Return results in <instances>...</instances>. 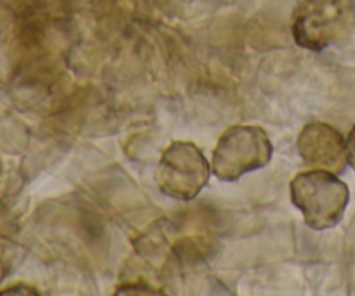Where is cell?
<instances>
[{"label":"cell","instance_id":"cell-3","mask_svg":"<svg viewBox=\"0 0 355 296\" xmlns=\"http://www.w3.org/2000/svg\"><path fill=\"white\" fill-rule=\"evenodd\" d=\"M274 145L258 125H234L227 129L213 152V173L221 182H237L248 173L268 166Z\"/></svg>","mask_w":355,"mask_h":296},{"label":"cell","instance_id":"cell-6","mask_svg":"<svg viewBox=\"0 0 355 296\" xmlns=\"http://www.w3.org/2000/svg\"><path fill=\"white\" fill-rule=\"evenodd\" d=\"M345 146H347V164H350L352 169L355 171V125L348 132V138L345 139Z\"/></svg>","mask_w":355,"mask_h":296},{"label":"cell","instance_id":"cell-7","mask_svg":"<svg viewBox=\"0 0 355 296\" xmlns=\"http://www.w3.org/2000/svg\"><path fill=\"white\" fill-rule=\"evenodd\" d=\"M0 295H39L37 289H33L32 286H26V284H15V286H9L8 289H2Z\"/></svg>","mask_w":355,"mask_h":296},{"label":"cell","instance_id":"cell-5","mask_svg":"<svg viewBox=\"0 0 355 296\" xmlns=\"http://www.w3.org/2000/svg\"><path fill=\"white\" fill-rule=\"evenodd\" d=\"M298 154L306 166L313 169L340 175L347 168V146L338 129L326 122H310L298 136Z\"/></svg>","mask_w":355,"mask_h":296},{"label":"cell","instance_id":"cell-2","mask_svg":"<svg viewBox=\"0 0 355 296\" xmlns=\"http://www.w3.org/2000/svg\"><path fill=\"white\" fill-rule=\"evenodd\" d=\"M291 202L303 214L305 225L312 230L336 227L347 211V183L326 169H310L298 173L289 185Z\"/></svg>","mask_w":355,"mask_h":296},{"label":"cell","instance_id":"cell-1","mask_svg":"<svg viewBox=\"0 0 355 296\" xmlns=\"http://www.w3.org/2000/svg\"><path fill=\"white\" fill-rule=\"evenodd\" d=\"M355 30V0H302L291 18L296 46L312 53L341 47Z\"/></svg>","mask_w":355,"mask_h":296},{"label":"cell","instance_id":"cell-4","mask_svg":"<svg viewBox=\"0 0 355 296\" xmlns=\"http://www.w3.org/2000/svg\"><path fill=\"white\" fill-rule=\"evenodd\" d=\"M209 162L192 141H174L164 150L155 171V182L164 195L192 200L209 182Z\"/></svg>","mask_w":355,"mask_h":296},{"label":"cell","instance_id":"cell-8","mask_svg":"<svg viewBox=\"0 0 355 296\" xmlns=\"http://www.w3.org/2000/svg\"><path fill=\"white\" fill-rule=\"evenodd\" d=\"M0 176H2V161H0Z\"/></svg>","mask_w":355,"mask_h":296}]
</instances>
